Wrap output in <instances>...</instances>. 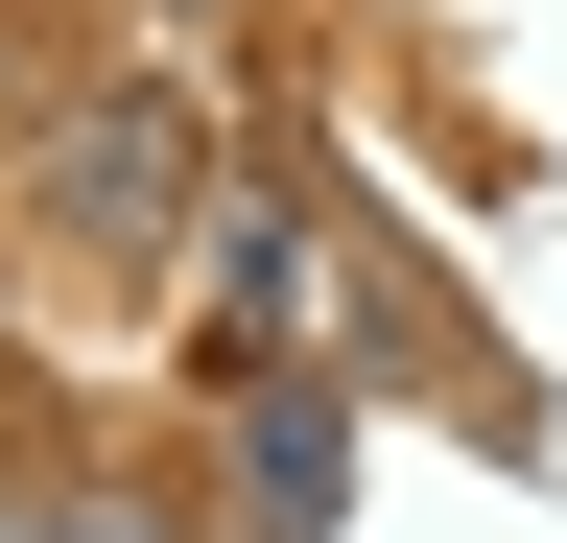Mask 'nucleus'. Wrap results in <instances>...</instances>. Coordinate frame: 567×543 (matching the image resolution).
Listing matches in <instances>:
<instances>
[{"instance_id": "obj_1", "label": "nucleus", "mask_w": 567, "mask_h": 543, "mask_svg": "<svg viewBox=\"0 0 567 543\" xmlns=\"http://www.w3.org/2000/svg\"><path fill=\"white\" fill-rule=\"evenodd\" d=\"M48 213H71V260H166L189 237V118L166 95H71L48 118Z\"/></svg>"}, {"instance_id": "obj_2", "label": "nucleus", "mask_w": 567, "mask_h": 543, "mask_svg": "<svg viewBox=\"0 0 567 543\" xmlns=\"http://www.w3.org/2000/svg\"><path fill=\"white\" fill-rule=\"evenodd\" d=\"M260 520H284V543H308V520H331V401H308V378H284V401H260Z\"/></svg>"}, {"instance_id": "obj_3", "label": "nucleus", "mask_w": 567, "mask_h": 543, "mask_svg": "<svg viewBox=\"0 0 567 543\" xmlns=\"http://www.w3.org/2000/svg\"><path fill=\"white\" fill-rule=\"evenodd\" d=\"M48 543H142V520H118V497H71V520H48Z\"/></svg>"}]
</instances>
